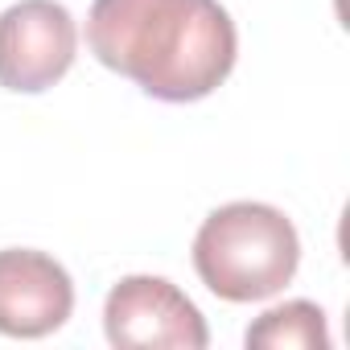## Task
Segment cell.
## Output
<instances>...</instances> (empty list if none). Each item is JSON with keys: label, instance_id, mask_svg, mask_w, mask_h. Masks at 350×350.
Returning <instances> with one entry per match:
<instances>
[{"label": "cell", "instance_id": "cell-1", "mask_svg": "<svg viewBox=\"0 0 350 350\" xmlns=\"http://www.w3.org/2000/svg\"><path fill=\"white\" fill-rule=\"evenodd\" d=\"M91 54L161 103L215 95L239 58V33L219 0H95Z\"/></svg>", "mask_w": 350, "mask_h": 350}, {"label": "cell", "instance_id": "cell-2", "mask_svg": "<svg viewBox=\"0 0 350 350\" xmlns=\"http://www.w3.org/2000/svg\"><path fill=\"white\" fill-rule=\"evenodd\" d=\"M198 280L235 305L276 297L301 264V239L284 211L268 202H227L211 211L194 235Z\"/></svg>", "mask_w": 350, "mask_h": 350}, {"label": "cell", "instance_id": "cell-3", "mask_svg": "<svg viewBox=\"0 0 350 350\" xmlns=\"http://www.w3.org/2000/svg\"><path fill=\"white\" fill-rule=\"evenodd\" d=\"M103 334L120 350H202L211 342L198 305L165 276H124L111 284Z\"/></svg>", "mask_w": 350, "mask_h": 350}, {"label": "cell", "instance_id": "cell-4", "mask_svg": "<svg viewBox=\"0 0 350 350\" xmlns=\"http://www.w3.org/2000/svg\"><path fill=\"white\" fill-rule=\"evenodd\" d=\"M79 50V25L58 0H21L0 13V87L42 95L66 79Z\"/></svg>", "mask_w": 350, "mask_h": 350}, {"label": "cell", "instance_id": "cell-5", "mask_svg": "<svg viewBox=\"0 0 350 350\" xmlns=\"http://www.w3.org/2000/svg\"><path fill=\"white\" fill-rule=\"evenodd\" d=\"M75 313L70 272L33 247L0 252V334L5 338H46Z\"/></svg>", "mask_w": 350, "mask_h": 350}, {"label": "cell", "instance_id": "cell-6", "mask_svg": "<svg viewBox=\"0 0 350 350\" xmlns=\"http://www.w3.org/2000/svg\"><path fill=\"white\" fill-rule=\"evenodd\" d=\"M243 342L256 350H329V325H325L321 305L284 301V305L260 313L247 325Z\"/></svg>", "mask_w": 350, "mask_h": 350}]
</instances>
